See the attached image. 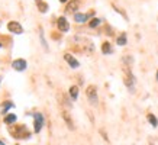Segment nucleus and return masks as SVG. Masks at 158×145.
<instances>
[{"mask_svg":"<svg viewBox=\"0 0 158 145\" xmlns=\"http://www.w3.org/2000/svg\"><path fill=\"white\" fill-rule=\"evenodd\" d=\"M12 135H13L15 138H18V139H22V138H29V137H31V134H29V131L26 129V126H25V125H18V126H13V129H12Z\"/></svg>","mask_w":158,"mask_h":145,"instance_id":"nucleus-1","label":"nucleus"},{"mask_svg":"<svg viewBox=\"0 0 158 145\" xmlns=\"http://www.w3.org/2000/svg\"><path fill=\"white\" fill-rule=\"evenodd\" d=\"M86 93H87V97H88L90 103L96 105L97 103V90H96V87L94 86H88V89H87Z\"/></svg>","mask_w":158,"mask_h":145,"instance_id":"nucleus-2","label":"nucleus"},{"mask_svg":"<svg viewBox=\"0 0 158 145\" xmlns=\"http://www.w3.org/2000/svg\"><path fill=\"white\" fill-rule=\"evenodd\" d=\"M32 116L35 118V132H39L41 129H42V125H44V116L41 115V113H32Z\"/></svg>","mask_w":158,"mask_h":145,"instance_id":"nucleus-3","label":"nucleus"},{"mask_svg":"<svg viewBox=\"0 0 158 145\" xmlns=\"http://www.w3.org/2000/svg\"><path fill=\"white\" fill-rule=\"evenodd\" d=\"M7 29H9L10 32H13V34H18V35L23 32V28H22L20 23H18V22H9Z\"/></svg>","mask_w":158,"mask_h":145,"instance_id":"nucleus-4","label":"nucleus"},{"mask_svg":"<svg viewBox=\"0 0 158 145\" xmlns=\"http://www.w3.org/2000/svg\"><path fill=\"white\" fill-rule=\"evenodd\" d=\"M12 67H13L16 71H23V70H26L28 64H26L25 60H15L13 64H12Z\"/></svg>","mask_w":158,"mask_h":145,"instance_id":"nucleus-5","label":"nucleus"},{"mask_svg":"<svg viewBox=\"0 0 158 145\" xmlns=\"http://www.w3.org/2000/svg\"><path fill=\"white\" fill-rule=\"evenodd\" d=\"M57 25H58V29L61 32H68V29H70V25H68V22H67L65 18H60L58 22H57Z\"/></svg>","mask_w":158,"mask_h":145,"instance_id":"nucleus-6","label":"nucleus"},{"mask_svg":"<svg viewBox=\"0 0 158 145\" xmlns=\"http://www.w3.org/2000/svg\"><path fill=\"white\" fill-rule=\"evenodd\" d=\"M64 58H65V61L71 65V68H79V67H80V63L76 60V58H74V57H73V55H71V54H65V55H64Z\"/></svg>","mask_w":158,"mask_h":145,"instance_id":"nucleus-7","label":"nucleus"},{"mask_svg":"<svg viewBox=\"0 0 158 145\" xmlns=\"http://www.w3.org/2000/svg\"><path fill=\"white\" fill-rule=\"evenodd\" d=\"M79 6H80L79 0H73V1L68 3V6H67V12H76V10L79 9Z\"/></svg>","mask_w":158,"mask_h":145,"instance_id":"nucleus-8","label":"nucleus"},{"mask_svg":"<svg viewBox=\"0 0 158 145\" xmlns=\"http://www.w3.org/2000/svg\"><path fill=\"white\" fill-rule=\"evenodd\" d=\"M102 51H103V54H112V46H110V44L109 42H103V45H102Z\"/></svg>","mask_w":158,"mask_h":145,"instance_id":"nucleus-9","label":"nucleus"},{"mask_svg":"<svg viewBox=\"0 0 158 145\" xmlns=\"http://www.w3.org/2000/svg\"><path fill=\"white\" fill-rule=\"evenodd\" d=\"M74 19L77 20V22H86L87 19H88V15H84V13H76V16H74Z\"/></svg>","mask_w":158,"mask_h":145,"instance_id":"nucleus-10","label":"nucleus"},{"mask_svg":"<svg viewBox=\"0 0 158 145\" xmlns=\"http://www.w3.org/2000/svg\"><path fill=\"white\" fill-rule=\"evenodd\" d=\"M70 96H71L74 100L79 97V87H77V86H73V87H70Z\"/></svg>","mask_w":158,"mask_h":145,"instance_id":"nucleus-11","label":"nucleus"},{"mask_svg":"<svg viewBox=\"0 0 158 145\" xmlns=\"http://www.w3.org/2000/svg\"><path fill=\"white\" fill-rule=\"evenodd\" d=\"M16 120V115H13V113H10V115H7L6 118H4V123L6 125H10V123H13Z\"/></svg>","mask_w":158,"mask_h":145,"instance_id":"nucleus-12","label":"nucleus"},{"mask_svg":"<svg viewBox=\"0 0 158 145\" xmlns=\"http://www.w3.org/2000/svg\"><path fill=\"white\" fill-rule=\"evenodd\" d=\"M62 118L65 119V122H67L68 128H70V129H73L74 126H73V122H71V119H70V116H68V113H67V112H62Z\"/></svg>","mask_w":158,"mask_h":145,"instance_id":"nucleus-13","label":"nucleus"},{"mask_svg":"<svg viewBox=\"0 0 158 145\" xmlns=\"http://www.w3.org/2000/svg\"><path fill=\"white\" fill-rule=\"evenodd\" d=\"M148 120H150V123L155 128V126H158V119L154 116V115H148Z\"/></svg>","mask_w":158,"mask_h":145,"instance_id":"nucleus-14","label":"nucleus"},{"mask_svg":"<svg viewBox=\"0 0 158 145\" xmlns=\"http://www.w3.org/2000/svg\"><path fill=\"white\" fill-rule=\"evenodd\" d=\"M38 9H39L42 13H45V12L48 10V4L44 3V1H38Z\"/></svg>","mask_w":158,"mask_h":145,"instance_id":"nucleus-15","label":"nucleus"},{"mask_svg":"<svg viewBox=\"0 0 158 145\" xmlns=\"http://www.w3.org/2000/svg\"><path fill=\"white\" fill-rule=\"evenodd\" d=\"M126 44V35L122 34V35L118 38V45H125Z\"/></svg>","mask_w":158,"mask_h":145,"instance_id":"nucleus-16","label":"nucleus"},{"mask_svg":"<svg viewBox=\"0 0 158 145\" xmlns=\"http://www.w3.org/2000/svg\"><path fill=\"white\" fill-rule=\"evenodd\" d=\"M10 108H13V103H12V102H6V103H4V109H3V113H6L7 109H10Z\"/></svg>","mask_w":158,"mask_h":145,"instance_id":"nucleus-17","label":"nucleus"},{"mask_svg":"<svg viewBox=\"0 0 158 145\" xmlns=\"http://www.w3.org/2000/svg\"><path fill=\"white\" fill-rule=\"evenodd\" d=\"M99 23H100V19H93V20L90 22V26H91V28H96V26H99Z\"/></svg>","mask_w":158,"mask_h":145,"instance_id":"nucleus-18","label":"nucleus"},{"mask_svg":"<svg viewBox=\"0 0 158 145\" xmlns=\"http://www.w3.org/2000/svg\"><path fill=\"white\" fill-rule=\"evenodd\" d=\"M0 145H6V144H4V142H3V141H0Z\"/></svg>","mask_w":158,"mask_h":145,"instance_id":"nucleus-19","label":"nucleus"},{"mask_svg":"<svg viewBox=\"0 0 158 145\" xmlns=\"http://www.w3.org/2000/svg\"><path fill=\"white\" fill-rule=\"evenodd\" d=\"M60 1H61V3H65V1H67V0H60Z\"/></svg>","mask_w":158,"mask_h":145,"instance_id":"nucleus-20","label":"nucleus"},{"mask_svg":"<svg viewBox=\"0 0 158 145\" xmlns=\"http://www.w3.org/2000/svg\"><path fill=\"white\" fill-rule=\"evenodd\" d=\"M157 80H158V71H157Z\"/></svg>","mask_w":158,"mask_h":145,"instance_id":"nucleus-21","label":"nucleus"},{"mask_svg":"<svg viewBox=\"0 0 158 145\" xmlns=\"http://www.w3.org/2000/svg\"><path fill=\"white\" fill-rule=\"evenodd\" d=\"M37 1H41V0H37Z\"/></svg>","mask_w":158,"mask_h":145,"instance_id":"nucleus-22","label":"nucleus"},{"mask_svg":"<svg viewBox=\"0 0 158 145\" xmlns=\"http://www.w3.org/2000/svg\"><path fill=\"white\" fill-rule=\"evenodd\" d=\"M0 46H1V44H0Z\"/></svg>","mask_w":158,"mask_h":145,"instance_id":"nucleus-23","label":"nucleus"}]
</instances>
